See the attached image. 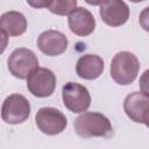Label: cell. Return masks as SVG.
Listing matches in <instances>:
<instances>
[{
    "mask_svg": "<svg viewBox=\"0 0 149 149\" xmlns=\"http://www.w3.org/2000/svg\"><path fill=\"white\" fill-rule=\"evenodd\" d=\"M74 132L80 137H107L113 134L111 121L98 112H86L73 122Z\"/></svg>",
    "mask_w": 149,
    "mask_h": 149,
    "instance_id": "cell-1",
    "label": "cell"
},
{
    "mask_svg": "<svg viewBox=\"0 0 149 149\" xmlns=\"http://www.w3.org/2000/svg\"><path fill=\"white\" fill-rule=\"evenodd\" d=\"M140 70V62L137 57L129 51L118 52L111 62V77L119 85L132 84Z\"/></svg>",
    "mask_w": 149,
    "mask_h": 149,
    "instance_id": "cell-2",
    "label": "cell"
},
{
    "mask_svg": "<svg viewBox=\"0 0 149 149\" xmlns=\"http://www.w3.org/2000/svg\"><path fill=\"white\" fill-rule=\"evenodd\" d=\"M7 65L9 72L14 77L26 79L34 70L38 68V59L30 49L17 48L9 55Z\"/></svg>",
    "mask_w": 149,
    "mask_h": 149,
    "instance_id": "cell-3",
    "label": "cell"
},
{
    "mask_svg": "<svg viewBox=\"0 0 149 149\" xmlns=\"http://www.w3.org/2000/svg\"><path fill=\"white\" fill-rule=\"evenodd\" d=\"M30 115V104L26 97L19 93L7 97L1 107V118L9 125L24 122Z\"/></svg>",
    "mask_w": 149,
    "mask_h": 149,
    "instance_id": "cell-4",
    "label": "cell"
},
{
    "mask_svg": "<svg viewBox=\"0 0 149 149\" xmlns=\"http://www.w3.org/2000/svg\"><path fill=\"white\" fill-rule=\"evenodd\" d=\"M62 99L64 106L72 113L85 112L91 105L88 90L84 85L73 81H69L62 87Z\"/></svg>",
    "mask_w": 149,
    "mask_h": 149,
    "instance_id": "cell-5",
    "label": "cell"
},
{
    "mask_svg": "<svg viewBox=\"0 0 149 149\" xmlns=\"http://www.w3.org/2000/svg\"><path fill=\"white\" fill-rule=\"evenodd\" d=\"M27 88L34 97H50L56 88V74L50 69L37 68L28 76Z\"/></svg>",
    "mask_w": 149,
    "mask_h": 149,
    "instance_id": "cell-6",
    "label": "cell"
},
{
    "mask_svg": "<svg viewBox=\"0 0 149 149\" xmlns=\"http://www.w3.org/2000/svg\"><path fill=\"white\" fill-rule=\"evenodd\" d=\"M35 122L38 129L47 135L61 134L68 126L66 116L54 107L40 108L35 115Z\"/></svg>",
    "mask_w": 149,
    "mask_h": 149,
    "instance_id": "cell-7",
    "label": "cell"
},
{
    "mask_svg": "<svg viewBox=\"0 0 149 149\" xmlns=\"http://www.w3.org/2000/svg\"><path fill=\"white\" fill-rule=\"evenodd\" d=\"M99 13L101 20L106 24L119 27L127 22L129 17V7L121 0H107L99 3Z\"/></svg>",
    "mask_w": 149,
    "mask_h": 149,
    "instance_id": "cell-8",
    "label": "cell"
},
{
    "mask_svg": "<svg viewBox=\"0 0 149 149\" xmlns=\"http://www.w3.org/2000/svg\"><path fill=\"white\" fill-rule=\"evenodd\" d=\"M38 49L47 56H58L68 48V37L58 30H45L37 37Z\"/></svg>",
    "mask_w": 149,
    "mask_h": 149,
    "instance_id": "cell-9",
    "label": "cell"
},
{
    "mask_svg": "<svg viewBox=\"0 0 149 149\" xmlns=\"http://www.w3.org/2000/svg\"><path fill=\"white\" fill-rule=\"evenodd\" d=\"M68 23L70 30L78 36H87L92 34L95 28L93 14L84 7H77L69 15Z\"/></svg>",
    "mask_w": 149,
    "mask_h": 149,
    "instance_id": "cell-10",
    "label": "cell"
},
{
    "mask_svg": "<svg viewBox=\"0 0 149 149\" xmlns=\"http://www.w3.org/2000/svg\"><path fill=\"white\" fill-rule=\"evenodd\" d=\"M149 108V98L142 92H132L125 98L123 109L127 116L137 123H143V116Z\"/></svg>",
    "mask_w": 149,
    "mask_h": 149,
    "instance_id": "cell-11",
    "label": "cell"
},
{
    "mask_svg": "<svg viewBox=\"0 0 149 149\" xmlns=\"http://www.w3.org/2000/svg\"><path fill=\"white\" fill-rule=\"evenodd\" d=\"M102 71H104V61L98 55L87 54L79 57V59L77 61L76 72L83 79H87V80L97 79L101 76Z\"/></svg>",
    "mask_w": 149,
    "mask_h": 149,
    "instance_id": "cell-12",
    "label": "cell"
},
{
    "mask_svg": "<svg viewBox=\"0 0 149 149\" xmlns=\"http://www.w3.org/2000/svg\"><path fill=\"white\" fill-rule=\"evenodd\" d=\"M0 28L6 36H20L27 30V19L20 12H6L0 16Z\"/></svg>",
    "mask_w": 149,
    "mask_h": 149,
    "instance_id": "cell-13",
    "label": "cell"
},
{
    "mask_svg": "<svg viewBox=\"0 0 149 149\" xmlns=\"http://www.w3.org/2000/svg\"><path fill=\"white\" fill-rule=\"evenodd\" d=\"M44 7H47L51 13L57 15H70L77 8V1L76 0L44 1Z\"/></svg>",
    "mask_w": 149,
    "mask_h": 149,
    "instance_id": "cell-14",
    "label": "cell"
},
{
    "mask_svg": "<svg viewBox=\"0 0 149 149\" xmlns=\"http://www.w3.org/2000/svg\"><path fill=\"white\" fill-rule=\"evenodd\" d=\"M139 85H140L141 92H142L144 95H147V97L149 98V69L146 70V71L141 74Z\"/></svg>",
    "mask_w": 149,
    "mask_h": 149,
    "instance_id": "cell-15",
    "label": "cell"
},
{
    "mask_svg": "<svg viewBox=\"0 0 149 149\" xmlns=\"http://www.w3.org/2000/svg\"><path fill=\"white\" fill-rule=\"evenodd\" d=\"M139 22H140V26L146 31H149V6L146 7L144 9H142V12L140 13Z\"/></svg>",
    "mask_w": 149,
    "mask_h": 149,
    "instance_id": "cell-16",
    "label": "cell"
},
{
    "mask_svg": "<svg viewBox=\"0 0 149 149\" xmlns=\"http://www.w3.org/2000/svg\"><path fill=\"white\" fill-rule=\"evenodd\" d=\"M143 123L149 128V108L147 109V112H146V114L143 116Z\"/></svg>",
    "mask_w": 149,
    "mask_h": 149,
    "instance_id": "cell-17",
    "label": "cell"
}]
</instances>
